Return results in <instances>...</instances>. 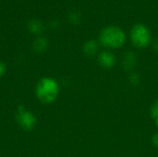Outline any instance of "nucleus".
Wrapping results in <instances>:
<instances>
[{
	"label": "nucleus",
	"mask_w": 158,
	"mask_h": 157,
	"mask_svg": "<svg viewBox=\"0 0 158 157\" xmlns=\"http://www.w3.org/2000/svg\"><path fill=\"white\" fill-rule=\"evenodd\" d=\"M126 33L118 26L109 25L103 28L99 33L100 43L109 49L121 48L126 43Z\"/></svg>",
	"instance_id": "f257e3e1"
},
{
	"label": "nucleus",
	"mask_w": 158,
	"mask_h": 157,
	"mask_svg": "<svg viewBox=\"0 0 158 157\" xmlns=\"http://www.w3.org/2000/svg\"><path fill=\"white\" fill-rule=\"evenodd\" d=\"M35 93L43 104H51L58 96L59 84L53 78H42L36 85Z\"/></svg>",
	"instance_id": "f03ea898"
},
{
	"label": "nucleus",
	"mask_w": 158,
	"mask_h": 157,
	"mask_svg": "<svg viewBox=\"0 0 158 157\" xmlns=\"http://www.w3.org/2000/svg\"><path fill=\"white\" fill-rule=\"evenodd\" d=\"M131 41L139 49L146 48L151 43V31L143 23H136L131 30Z\"/></svg>",
	"instance_id": "7ed1b4c3"
},
{
	"label": "nucleus",
	"mask_w": 158,
	"mask_h": 157,
	"mask_svg": "<svg viewBox=\"0 0 158 157\" xmlns=\"http://www.w3.org/2000/svg\"><path fill=\"white\" fill-rule=\"evenodd\" d=\"M17 121L25 130H31L37 124V118L32 112L28 110L24 105H19L17 110Z\"/></svg>",
	"instance_id": "20e7f679"
},
{
	"label": "nucleus",
	"mask_w": 158,
	"mask_h": 157,
	"mask_svg": "<svg viewBox=\"0 0 158 157\" xmlns=\"http://www.w3.org/2000/svg\"><path fill=\"white\" fill-rule=\"evenodd\" d=\"M97 59L99 65L106 69L112 68L117 62L116 56L110 51H102L101 53L98 54Z\"/></svg>",
	"instance_id": "39448f33"
},
{
	"label": "nucleus",
	"mask_w": 158,
	"mask_h": 157,
	"mask_svg": "<svg viewBox=\"0 0 158 157\" xmlns=\"http://www.w3.org/2000/svg\"><path fill=\"white\" fill-rule=\"evenodd\" d=\"M121 64H122L124 70L131 71L137 64V56H136L135 53L132 51L125 52V54L123 55V57H122Z\"/></svg>",
	"instance_id": "423d86ee"
},
{
	"label": "nucleus",
	"mask_w": 158,
	"mask_h": 157,
	"mask_svg": "<svg viewBox=\"0 0 158 157\" xmlns=\"http://www.w3.org/2000/svg\"><path fill=\"white\" fill-rule=\"evenodd\" d=\"M99 51V43L96 40L91 39L86 41L82 45V52L86 56H94Z\"/></svg>",
	"instance_id": "0eeeda50"
},
{
	"label": "nucleus",
	"mask_w": 158,
	"mask_h": 157,
	"mask_svg": "<svg viewBox=\"0 0 158 157\" xmlns=\"http://www.w3.org/2000/svg\"><path fill=\"white\" fill-rule=\"evenodd\" d=\"M48 47V42L44 37H39L34 40L32 43V49L35 53H44Z\"/></svg>",
	"instance_id": "6e6552de"
},
{
	"label": "nucleus",
	"mask_w": 158,
	"mask_h": 157,
	"mask_svg": "<svg viewBox=\"0 0 158 157\" xmlns=\"http://www.w3.org/2000/svg\"><path fill=\"white\" fill-rule=\"evenodd\" d=\"M68 20L72 25H75V26L79 25L82 20V15H81V11H79L77 9L70 10L68 13Z\"/></svg>",
	"instance_id": "1a4fd4ad"
},
{
	"label": "nucleus",
	"mask_w": 158,
	"mask_h": 157,
	"mask_svg": "<svg viewBox=\"0 0 158 157\" xmlns=\"http://www.w3.org/2000/svg\"><path fill=\"white\" fill-rule=\"evenodd\" d=\"M28 30L34 34H39L44 31L43 23L38 19H31L28 22Z\"/></svg>",
	"instance_id": "9d476101"
},
{
	"label": "nucleus",
	"mask_w": 158,
	"mask_h": 157,
	"mask_svg": "<svg viewBox=\"0 0 158 157\" xmlns=\"http://www.w3.org/2000/svg\"><path fill=\"white\" fill-rule=\"evenodd\" d=\"M129 81L131 82V84L136 86L140 83L141 81V77L139 75V73L137 72H131L130 75H129Z\"/></svg>",
	"instance_id": "9b49d317"
},
{
	"label": "nucleus",
	"mask_w": 158,
	"mask_h": 157,
	"mask_svg": "<svg viewBox=\"0 0 158 157\" xmlns=\"http://www.w3.org/2000/svg\"><path fill=\"white\" fill-rule=\"evenodd\" d=\"M150 114L154 119H157L158 118V99L156 101H155L154 104L152 105L151 109H150Z\"/></svg>",
	"instance_id": "f8f14e48"
},
{
	"label": "nucleus",
	"mask_w": 158,
	"mask_h": 157,
	"mask_svg": "<svg viewBox=\"0 0 158 157\" xmlns=\"http://www.w3.org/2000/svg\"><path fill=\"white\" fill-rule=\"evenodd\" d=\"M6 67L5 63L0 61V78L6 73Z\"/></svg>",
	"instance_id": "ddd939ff"
},
{
	"label": "nucleus",
	"mask_w": 158,
	"mask_h": 157,
	"mask_svg": "<svg viewBox=\"0 0 158 157\" xmlns=\"http://www.w3.org/2000/svg\"><path fill=\"white\" fill-rule=\"evenodd\" d=\"M152 142H153L154 145L158 148V132L154 134V136L152 137Z\"/></svg>",
	"instance_id": "4468645a"
},
{
	"label": "nucleus",
	"mask_w": 158,
	"mask_h": 157,
	"mask_svg": "<svg viewBox=\"0 0 158 157\" xmlns=\"http://www.w3.org/2000/svg\"><path fill=\"white\" fill-rule=\"evenodd\" d=\"M153 48H154V50L158 53V39H156L154 43H153Z\"/></svg>",
	"instance_id": "2eb2a0df"
},
{
	"label": "nucleus",
	"mask_w": 158,
	"mask_h": 157,
	"mask_svg": "<svg viewBox=\"0 0 158 157\" xmlns=\"http://www.w3.org/2000/svg\"><path fill=\"white\" fill-rule=\"evenodd\" d=\"M155 123H156V126L158 128V118L157 119H155Z\"/></svg>",
	"instance_id": "dca6fc26"
}]
</instances>
